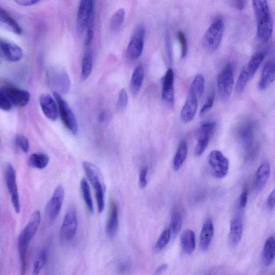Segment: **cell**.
I'll use <instances>...</instances> for the list:
<instances>
[{
  "instance_id": "1",
  "label": "cell",
  "mask_w": 275,
  "mask_h": 275,
  "mask_svg": "<svg viewBox=\"0 0 275 275\" xmlns=\"http://www.w3.org/2000/svg\"><path fill=\"white\" fill-rule=\"evenodd\" d=\"M252 6L257 25V39L261 43H267L273 30V22L268 2L263 0L253 1Z\"/></svg>"
},
{
  "instance_id": "2",
  "label": "cell",
  "mask_w": 275,
  "mask_h": 275,
  "mask_svg": "<svg viewBox=\"0 0 275 275\" xmlns=\"http://www.w3.org/2000/svg\"><path fill=\"white\" fill-rule=\"evenodd\" d=\"M82 166L94 189L98 212L101 214L105 208L106 190L102 174L96 165L92 162L85 161Z\"/></svg>"
},
{
  "instance_id": "3",
  "label": "cell",
  "mask_w": 275,
  "mask_h": 275,
  "mask_svg": "<svg viewBox=\"0 0 275 275\" xmlns=\"http://www.w3.org/2000/svg\"><path fill=\"white\" fill-rule=\"evenodd\" d=\"M47 82L53 93L66 94L70 90L71 81L65 70L60 67H52L47 73Z\"/></svg>"
},
{
  "instance_id": "4",
  "label": "cell",
  "mask_w": 275,
  "mask_h": 275,
  "mask_svg": "<svg viewBox=\"0 0 275 275\" xmlns=\"http://www.w3.org/2000/svg\"><path fill=\"white\" fill-rule=\"evenodd\" d=\"M225 31V25L221 18L217 19L210 26L202 40L204 49L209 52L216 51L221 45Z\"/></svg>"
},
{
  "instance_id": "5",
  "label": "cell",
  "mask_w": 275,
  "mask_h": 275,
  "mask_svg": "<svg viewBox=\"0 0 275 275\" xmlns=\"http://www.w3.org/2000/svg\"><path fill=\"white\" fill-rule=\"evenodd\" d=\"M77 228V210L75 207L71 206L67 210L60 228L59 240L61 244H65L74 239Z\"/></svg>"
},
{
  "instance_id": "6",
  "label": "cell",
  "mask_w": 275,
  "mask_h": 275,
  "mask_svg": "<svg viewBox=\"0 0 275 275\" xmlns=\"http://www.w3.org/2000/svg\"><path fill=\"white\" fill-rule=\"evenodd\" d=\"M255 126L251 121L243 123L238 130L237 135L245 150L247 158L254 156L257 146L254 142Z\"/></svg>"
},
{
  "instance_id": "7",
  "label": "cell",
  "mask_w": 275,
  "mask_h": 275,
  "mask_svg": "<svg viewBox=\"0 0 275 275\" xmlns=\"http://www.w3.org/2000/svg\"><path fill=\"white\" fill-rule=\"evenodd\" d=\"M234 84L233 68L228 63L222 70L217 78L219 92L223 101H227L230 98Z\"/></svg>"
},
{
  "instance_id": "8",
  "label": "cell",
  "mask_w": 275,
  "mask_h": 275,
  "mask_svg": "<svg viewBox=\"0 0 275 275\" xmlns=\"http://www.w3.org/2000/svg\"><path fill=\"white\" fill-rule=\"evenodd\" d=\"M53 95L57 101L59 115L63 125L72 134H77L78 124L75 114L61 95L57 93H53Z\"/></svg>"
},
{
  "instance_id": "9",
  "label": "cell",
  "mask_w": 275,
  "mask_h": 275,
  "mask_svg": "<svg viewBox=\"0 0 275 275\" xmlns=\"http://www.w3.org/2000/svg\"><path fill=\"white\" fill-rule=\"evenodd\" d=\"M145 36V27L140 25L136 27L127 46L126 56L130 60L139 59L143 53Z\"/></svg>"
},
{
  "instance_id": "10",
  "label": "cell",
  "mask_w": 275,
  "mask_h": 275,
  "mask_svg": "<svg viewBox=\"0 0 275 275\" xmlns=\"http://www.w3.org/2000/svg\"><path fill=\"white\" fill-rule=\"evenodd\" d=\"M5 178L7 187L11 195L14 210L17 214H19L21 211V204L17 185L16 173L13 165L10 163L7 164Z\"/></svg>"
},
{
  "instance_id": "11",
  "label": "cell",
  "mask_w": 275,
  "mask_h": 275,
  "mask_svg": "<svg viewBox=\"0 0 275 275\" xmlns=\"http://www.w3.org/2000/svg\"><path fill=\"white\" fill-rule=\"evenodd\" d=\"M208 159L210 167L216 178L223 179L227 176L229 162L221 151L214 150L211 152Z\"/></svg>"
},
{
  "instance_id": "12",
  "label": "cell",
  "mask_w": 275,
  "mask_h": 275,
  "mask_svg": "<svg viewBox=\"0 0 275 275\" xmlns=\"http://www.w3.org/2000/svg\"><path fill=\"white\" fill-rule=\"evenodd\" d=\"M64 197H65V191L62 186H59L54 191L45 209L46 216L51 221H54L59 216Z\"/></svg>"
},
{
  "instance_id": "13",
  "label": "cell",
  "mask_w": 275,
  "mask_h": 275,
  "mask_svg": "<svg viewBox=\"0 0 275 275\" xmlns=\"http://www.w3.org/2000/svg\"><path fill=\"white\" fill-rule=\"evenodd\" d=\"M94 14V2L83 0L80 2L77 14V26L79 33H83L91 16Z\"/></svg>"
},
{
  "instance_id": "14",
  "label": "cell",
  "mask_w": 275,
  "mask_h": 275,
  "mask_svg": "<svg viewBox=\"0 0 275 275\" xmlns=\"http://www.w3.org/2000/svg\"><path fill=\"white\" fill-rule=\"evenodd\" d=\"M13 106L23 107L29 103L30 99V93L26 90L13 86L1 87Z\"/></svg>"
},
{
  "instance_id": "15",
  "label": "cell",
  "mask_w": 275,
  "mask_h": 275,
  "mask_svg": "<svg viewBox=\"0 0 275 275\" xmlns=\"http://www.w3.org/2000/svg\"><path fill=\"white\" fill-rule=\"evenodd\" d=\"M0 49L2 58L7 61L16 62L23 58V53L21 47L10 41L1 39Z\"/></svg>"
},
{
  "instance_id": "16",
  "label": "cell",
  "mask_w": 275,
  "mask_h": 275,
  "mask_svg": "<svg viewBox=\"0 0 275 275\" xmlns=\"http://www.w3.org/2000/svg\"><path fill=\"white\" fill-rule=\"evenodd\" d=\"M40 103L44 115L51 121H56L59 112L56 99L49 94L44 93L40 96Z\"/></svg>"
},
{
  "instance_id": "17",
  "label": "cell",
  "mask_w": 275,
  "mask_h": 275,
  "mask_svg": "<svg viewBox=\"0 0 275 275\" xmlns=\"http://www.w3.org/2000/svg\"><path fill=\"white\" fill-rule=\"evenodd\" d=\"M174 73L172 68H169L162 79V97L165 103L173 106L175 95H174Z\"/></svg>"
},
{
  "instance_id": "18",
  "label": "cell",
  "mask_w": 275,
  "mask_h": 275,
  "mask_svg": "<svg viewBox=\"0 0 275 275\" xmlns=\"http://www.w3.org/2000/svg\"><path fill=\"white\" fill-rule=\"evenodd\" d=\"M199 99L196 95L189 92L181 113V119L183 122L188 123L194 120L198 109Z\"/></svg>"
},
{
  "instance_id": "19",
  "label": "cell",
  "mask_w": 275,
  "mask_h": 275,
  "mask_svg": "<svg viewBox=\"0 0 275 275\" xmlns=\"http://www.w3.org/2000/svg\"><path fill=\"white\" fill-rule=\"evenodd\" d=\"M243 230V220L239 215H236L232 219L228 235V243L232 248L239 245L241 242Z\"/></svg>"
},
{
  "instance_id": "20",
  "label": "cell",
  "mask_w": 275,
  "mask_h": 275,
  "mask_svg": "<svg viewBox=\"0 0 275 275\" xmlns=\"http://www.w3.org/2000/svg\"><path fill=\"white\" fill-rule=\"evenodd\" d=\"M30 240L22 231L18 237L17 247L19 256L20 275H25L27 265V253Z\"/></svg>"
},
{
  "instance_id": "21",
  "label": "cell",
  "mask_w": 275,
  "mask_h": 275,
  "mask_svg": "<svg viewBox=\"0 0 275 275\" xmlns=\"http://www.w3.org/2000/svg\"><path fill=\"white\" fill-rule=\"evenodd\" d=\"M275 80V60H270L265 64L260 80L258 87L260 90L266 89Z\"/></svg>"
},
{
  "instance_id": "22",
  "label": "cell",
  "mask_w": 275,
  "mask_h": 275,
  "mask_svg": "<svg viewBox=\"0 0 275 275\" xmlns=\"http://www.w3.org/2000/svg\"><path fill=\"white\" fill-rule=\"evenodd\" d=\"M270 175V166L268 162H264L260 165L256 171L254 181L256 191H261L266 185Z\"/></svg>"
},
{
  "instance_id": "23",
  "label": "cell",
  "mask_w": 275,
  "mask_h": 275,
  "mask_svg": "<svg viewBox=\"0 0 275 275\" xmlns=\"http://www.w3.org/2000/svg\"><path fill=\"white\" fill-rule=\"evenodd\" d=\"M214 235V226L212 219L205 222L200 235V246L203 250H207L212 243Z\"/></svg>"
},
{
  "instance_id": "24",
  "label": "cell",
  "mask_w": 275,
  "mask_h": 275,
  "mask_svg": "<svg viewBox=\"0 0 275 275\" xmlns=\"http://www.w3.org/2000/svg\"><path fill=\"white\" fill-rule=\"evenodd\" d=\"M118 208L117 204L113 201L111 204L106 227L107 234L110 237L115 236L118 231Z\"/></svg>"
},
{
  "instance_id": "25",
  "label": "cell",
  "mask_w": 275,
  "mask_h": 275,
  "mask_svg": "<svg viewBox=\"0 0 275 275\" xmlns=\"http://www.w3.org/2000/svg\"><path fill=\"white\" fill-rule=\"evenodd\" d=\"M144 69L142 63L139 64L133 71L131 77L130 89L133 96L139 94L144 80Z\"/></svg>"
},
{
  "instance_id": "26",
  "label": "cell",
  "mask_w": 275,
  "mask_h": 275,
  "mask_svg": "<svg viewBox=\"0 0 275 275\" xmlns=\"http://www.w3.org/2000/svg\"><path fill=\"white\" fill-rule=\"evenodd\" d=\"M0 21L9 31L18 35L22 34L23 30L20 25L5 9L2 8L0 9Z\"/></svg>"
},
{
  "instance_id": "27",
  "label": "cell",
  "mask_w": 275,
  "mask_h": 275,
  "mask_svg": "<svg viewBox=\"0 0 275 275\" xmlns=\"http://www.w3.org/2000/svg\"><path fill=\"white\" fill-rule=\"evenodd\" d=\"M93 53L90 47H86L83 58L82 60L81 79L85 81L90 76L93 70Z\"/></svg>"
},
{
  "instance_id": "28",
  "label": "cell",
  "mask_w": 275,
  "mask_h": 275,
  "mask_svg": "<svg viewBox=\"0 0 275 275\" xmlns=\"http://www.w3.org/2000/svg\"><path fill=\"white\" fill-rule=\"evenodd\" d=\"M41 222V214L39 210H36L31 215L29 221L24 227L22 232L31 241L37 231Z\"/></svg>"
},
{
  "instance_id": "29",
  "label": "cell",
  "mask_w": 275,
  "mask_h": 275,
  "mask_svg": "<svg viewBox=\"0 0 275 275\" xmlns=\"http://www.w3.org/2000/svg\"><path fill=\"white\" fill-rule=\"evenodd\" d=\"M182 249L188 254H191L195 249V235L193 231L186 230L183 232L181 237Z\"/></svg>"
},
{
  "instance_id": "30",
  "label": "cell",
  "mask_w": 275,
  "mask_h": 275,
  "mask_svg": "<svg viewBox=\"0 0 275 275\" xmlns=\"http://www.w3.org/2000/svg\"><path fill=\"white\" fill-rule=\"evenodd\" d=\"M188 146L186 141H182L179 146L173 160V169L179 171L184 163L187 156Z\"/></svg>"
},
{
  "instance_id": "31",
  "label": "cell",
  "mask_w": 275,
  "mask_h": 275,
  "mask_svg": "<svg viewBox=\"0 0 275 275\" xmlns=\"http://www.w3.org/2000/svg\"><path fill=\"white\" fill-rule=\"evenodd\" d=\"M49 161L50 159L48 155L41 153H35L30 156L28 163L32 168L44 169L48 166Z\"/></svg>"
},
{
  "instance_id": "32",
  "label": "cell",
  "mask_w": 275,
  "mask_h": 275,
  "mask_svg": "<svg viewBox=\"0 0 275 275\" xmlns=\"http://www.w3.org/2000/svg\"><path fill=\"white\" fill-rule=\"evenodd\" d=\"M275 256V239L273 237H270L265 242L263 251V261L266 266L271 265Z\"/></svg>"
},
{
  "instance_id": "33",
  "label": "cell",
  "mask_w": 275,
  "mask_h": 275,
  "mask_svg": "<svg viewBox=\"0 0 275 275\" xmlns=\"http://www.w3.org/2000/svg\"><path fill=\"white\" fill-rule=\"evenodd\" d=\"M214 122H207L200 126L198 131V141L210 143L216 129Z\"/></svg>"
},
{
  "instance_id": "34",
  "label": "cell",
  "mask_w": 275,
  "mask_h": 275,
  "mask_svg": "<svg viewBox=\"0 0 275 275\" xmlns=\"http://www.w3.org/2000/svg\"><path fill=\"white\" fill-rule=\"evenodd\" d=\"M80 190L82 198L90 214L94 213V203L92 197H91L89 185L87 180L83 178L80 182Z\"/></svg>"
},
{
  "instance_id": "35",
  "label": "cell",
  "mask_w": 275,
  "mask_h": 275,
  "mask_svg": "<svg viewBox=\"0 0 275 275\" xmlns=\"http://www.w3.org/2000/svg\"><path fill=\"white\" fill-rule=\"evenodd\" d=\"M265 56V53L259 52L253 55L250 61L245 66L252 79L257 72Z\"/></svg>"
},
{
  "instance_id": "36",
  "label": "cell",
  "mask_w": 275,
  "mask_h": 275,
  "mask_svg": "<svg viewBox=\"0 0 275 275\" xmlns=\"http://www.w3.org/2000/svg\"><path fill=\"white\" fill-rule=\"evenodd\" d=\"M125 11L123 8L119 9L111 18L110 21V28L114 32L120 30L124 22Z\"/></svg>"
},
{
  "instance_id": "37",
  "label": "cell",
  "mask_w": 275,
  "mask_h": 275,
  "mask_svg": "<svg viewBox=\"0 0 275 275\" xmlns=\"http://www.w3.org/2000/svg\"><path fill=\"white\" fill-rule=\"evenodd\" d=\"M205 79L202 75H197L191 86L190 92L196 95L199 98L202 97L204 91Z\"/></svg>"
},
{
  "instance_id": "38",
  "label": "cell",
  "mask_w": 275,
  "mask_h": 275,
  "mask_svg": "<svg viewBox=\"0 0 275 275\" xmlns=\"http://www.w3.org/2000/svg\"><path fill=\"white\" fill-rule=\"evenodd\" d=\"M182 225V217L177 209L174 210L172 214L170 230L173 237H176L180 232Z\"/></svg>"
},
{
  "instance_id": "39",
  "label": "cell",
  "mask_w": 275,
  "mask_h": 275,
  "mask_svg": "<svg viewBox=\"0 0 275 275\" xmlns=\"http://www.w3.org/2000/svg\"><path fill=\"white\" fill-rule=\"evenodd\" d=\"M251 79L248 72H247L245 66L242 70L239 78H238L236 84V91L238 94L243 93L246 86Z\"/></svg>"
},
{
  "instance_id": "40",
  "label": "cell",
  "mask_w": 275,
  "mask_h": 275,
  "mask_svg": "<svg viewBox=\"0 0 275 275\" xmlns=\"http://www.w3.org/2000/svg\"><path fill=\"white\" fill-rule=\"evenodd\" d=\"M47 261V253L43 250L34 263L32 275H40Z\"/></svg>"
},
{
  "instance_id": "41",
  "label": "cell",
  "mask_w": 275,
  "mask_h": 275,
  "mask_svg": "<svg viewBox=\"0 0 275 275\" xmlns=\"http://www.w3.org/2000/svg\"><path fill=\"white\" fill-rule=\"evenodd\" d=\"M171 234L170 229L165 230L159 237L157 244L155 245L156 250H161L164 249L169 243Z\"/></svg>"
},
{
  "instance_id": "42",
  "label": "cell",
  "mask_w": 275,
  "mask_h": 275,
  "mask_svg": "<svg viewBox=\"0 0 275 275\" xmlns=\"http://www.w3.org/2000/svg\"><path fill=\"white\" fill-rule=\"evenodd\" d=\"M128 95L125 88H122L119 92L117 102V109L118 112H123L128 104Z\"/></svg>"
},
{
  "instance_id": "43",
  "label": "cell",
  "mask_w": 275,
  "mask_h": 275,
  "mask_svg": "<svg viewBox=\"0 0 275 275\" xmlns=\"http://www.w3.org/2000/svg\"><path fill=\"white\" fill-rule=\"evenodd\" d=\"M15 144L24 153H27L29 152V142L26 136L22 134L17 135L15 139Z\"/></svg>"
},
{
  "instance_id": "44",
  "label": "cell",
  "mask_w": 275,
  "mask_h": 275,
  "mask_svg": "<svg viewBox=\"0 0 275 275\" xmlns=\"http://www.w3.org/2000/svg\"><path fill=\"white\" fill-rule=\"evenodd\" d=\"M177 38L181 45V58H184L188 52V45L184 32L181 30L179 31L177 33Z\"/></svg>"
},
{
  "instance_id": "45",
  "label": "cell",
  "mask_w": 275,
  "mask_h": 275,
  "mask_svg": "<svg viewBox=\"0 0 275 275\" xmlns=\"http://www.w3.org/2000/svg\"><path fill=\"white\" fill-rule=\"evenodd\" d=\"M13 107L10 100L9 99L4 91L0 89V108L3 111L9 112L12 110Z\"/></svg>"
},
{
  "instance_id": "46",
  "label": "cell",
  "mask_w": 275,
  "mask_h": 275,
  "mask_svg": "<svg viewBox=\"0 0 275 275\" xmlns=\"http://www.w3.org/2000/svg\"><path fill=\"white\" fill-rule=\"evenodd\" d=\"M165 47H166V50L167 53V56L168 62L169 64H171L173 60V48L170 40V36L168 31L165 33Z\"/></svg>"
},
{
  "instance_id": "47",
  "label": "cell",
  "mask_w": 275,
  "mask_h": 275,
  "mask_svg": "<svg viewBox=\"0 0 275 275\" xmlns=\"http://www.w3.org/2000/svg\"><path fill=\"white\" fill-rule=\"evenodd\" d=\"M215 98V93L212 92L208 97L205 104L201 108L200 112V115L203 116L207 113L210 109H212L214 106Z\"/></svg>"
},
{
  "instance_id": "48",
  "label": "cell",
  "mask_w": 275,
  "mask_h": 275,
  "mask_svg": "<svg viewBox=\"0 0 275 275\" xmlns=\"http://www.w3.org/2000/svg\"><path fill=\"white\" fill-rule=\"evenodd\" d=\"M148 169L144 167L141 169L140 173V185L142 188H145L148 185L147 176H148Z\"/></svg>"
},
{
  "instance_id": "49",
  "label": "cell",
  "mask_w": 275,
  "mask_h": 275,
  "mask_svg": "<svg viewBox=\"0 0 275 275\" xmlns=\"http://www.w3.org/2000/svg\"><path fill=\"white\" fill-rule=\"evenodd\" d=\"M248 189H247V188H245L242 192V193L239 198V205L241 208L244 209L246 207L247 203V201H248Z\"/></svg>"
},
{
  "instance_id": "50",
  "label": "cell",
  "mask_w": 275,
  "mask_h": 275,
  "mask_svg": "<svg viewBox=\"0 0 275 275\" xmlns=\"http://www.w3.org/2000/svg\"><path fill=\"white\" fill-rule=\"evenodd\" d=\"M267 205L270 210H273L275 207V188L271 191L267 200Z\"/></svg>"
},
{
  "instance_id": "51",
  "label": "cell",
  "mask_w": 275,
  "mask_h": 275,
  "mask_svg": "<svg viewBox=\"0 0 275 275\" xmlns=\"http://www.w3.org/2000/svg\"><path fill=\"white\" fill-rule=\"evenodd\" d=\"M15 2L20 6H32L40 3L38 0H17Z\"/></svg>"
},
{
  "instance_id": "52",
  "label": "cell",
  "mask_w": 275,
  "mask_h": 275,
  "mask_svg": "<svg viewBox=\"0 0 275 275\" xmlns=\"http://www.w3.org/2000/svg\"><path fill=\"white\" fill-rule=\"evenodd\" d=\"M247 2L246 1H234L231 2L232 6L238 10L242 11L245 8Z\"/></svg>"
},
{
  "instance_id": "53",
  "label": "cell",
  "mask_w": 275,
  "mask_h": 275,
  "mask_svg": "<svg viewBox=\"0 0 275 275\" xmlns=\"http://www.w3.org/2000/svg\"><path fill=\"white\" fill-rule=\"evenodd\" d=\"M168 268V265L166 264H163L156 270L154 275H160L164 271H166Z\"/></svg>"
}]
</instances>
